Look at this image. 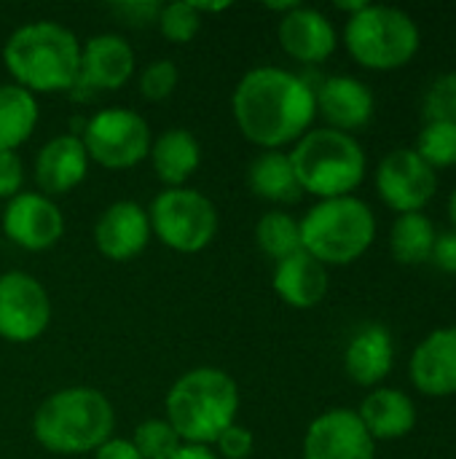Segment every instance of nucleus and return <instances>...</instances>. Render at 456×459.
Listing matches in <instances>:
<instances>
[{
  "mask_svg": "<svg viewBox=\"0 0 456 459\" xmlns=\"http://www.w3.org/2000/svg\"><path fill=\"white\" fill-rule=\"evenodd\" d=\"M89 172V153L75 134L51 137L35 156V183L43 196L70 194Z\"/></svg>",
  "mask_w": 456,
  "mask_h": 459,
  "instance_id": "obj_20",
  "label": "nucleus"
},
{
  "mask_svg": "<svg viewBox=\"0 0 456 459\" xmlns=\"http://www.w3.org/2000/svg\"><path fill=\"white\" fill-rule=\"evenodd\" d=\"M435 237H438V229L425 212L398 215L390 229V253L403 266L430 264Z\"/></svg>",
  "mask_w": 456,
  "mask_h": 459,
  "instance_id": "obj_26",
  "label": "nucleus"
},
{
  "mask_svg": "<svg viewBox=\"0 0 456 459\" xmlns=\"http://www.w3.org/2000/svg\"><path fill=\"white\" fill-rule=\"evenodd\" d=\"M81 143L89 161L105 169H132L151 153V126L129 108H105L86 121Z\"/></svg>",
  "mask_w": 456,
  "mask_h": 459,
  "instance_id": "obj_9",
  "label": "nucleus"
},
{
  "mask_svg": "<svg viewBox=\"0 0 456 459\" xmlns=\"http://www.w3.org/2000/svg\"><path fill=\"white\" fill-rule=\"evenodd\" d=\"M191 3H194V8L199 11V16H202V13H220V11L231 8V3H196V0H191Z\"/></svg>",
  "mask_w": 456,
  "mask_h": 459,
  "instance_id": "obj_40",
  "label": "nucleus"
},
{
  "mask_svg": "<svg viewBox=\"0 0 456 459\" xmlns=\"http://www.w3.org/2000/svg\"><path fill=\"white\" fill-rule=\"evenodd\" d=\"M116 430L110 398L94 387H65L51 393L32 417L35 441L62 457L94 455Z\"/></svg>",
  "mask_w": 456,
  "mask_h": 459,
  "instance_id": "obj_2",
  "label": "nucleus"
},
{
  "mask_svg": "<svg viewBox=\"0 0 456 459\" xmlns=\"http://www.w3.org/2000/svg\"><path fill=\"white\" fill-rule=\"evenodd\" d=\"M446 210H449V221H452V229L456 231V188L452 191V196H449V204H446Z\"/></svg>",
  "mask_w": 456,
  "mask_h": 459,
  "instance_id": "obj_41",
  "label": "nucleus"
},
{
  "mask_svg": "<svg viewBox=\"0 0 456 459\" xmlns=\"http://www.w3.org/2000/svg\"><path fill=\"white\" fill-rule=\"evenodd\" d=\"M414 151L427 161L435 172L456 167V124L427 121L417 137Z\"/></svg>",
  "mask_w": 456,
  "mask_h": 459,
  "instance_id": "obj_28",
  "label": "nucleus"
},
{
  "mask_svg": "<svg viewBox=\"0 0 456 459\" xmlns=\"http://www.w3.org/2000/svg\"><path fill=\"white\" fill-rule=\"evenodd\" d=\"M51 323V299L40 280L11 269L0 274V339L27 344L46 333Z\"/></svg>",
  "mask_w": 456,
  "mask_h": 459,
  "instance_id": "obj_11",
  "label": "nucleus"
},
{
  "mask_svg": "<svg viewBox=\"0 0 456 459\" xmlns=\"http://www.w3.org/2000/svg\"><path fill=\"white\" fill-rule=\"evenodd\" d=\"M242 406L239 385L231 374L199 366L185 371L164 398V420L183 444L212 446L218 436L237 422Z\"/></svg>",
  "mask_w": 456,
  "mask_h": 459,
  "instance_id": "obj_4",
  "label": "nucleus"
},
{
  "mask_svg": "<svg viewBox=\"0 0 456 459\" xmlns=\"http://www.w3.org/2000/svg\"><path fill=\"white\" fill-rule=\"evenodd\" d=\"M3 62L30 94H59L78 83L81 40L59 22H30L11 32Z\"/></svg>",
  "mask_w": 456,
  "mask_h": 459,
  "instance_id": "obj_3",
  "label": "nucleus"
},
{
  "mask_svg": "<svg viewBox=\"0 0 456 459\" xmlns=\"http://www.w3.org/2000/svg\"><path fill=\"white\" fill-rule=\"evenodd\" d=\"M239 132L263 151L296 145L314 124V86L293 70L261 65L247 70L231 94Z\"/></svg>",
  "mask_w": 456,
  "mask_h": 459,
  "instance_id": "obj_1",
  "label": "nucleus"
},
{
  "mask_svg": "<svg viewBox=\"0 0 456 459\" xmlns=\"http://www.w3.org/2000/svg\"><path fill=\"white\" fill-rule=\"evenodd\" d=\"M304 459H376V441L355 409H328L304 433Z\"/></svg>",
  "mask_w": 456,
  "mask_h": 459,
  "instance_id": "obj_12",
  "label": "nucleus"
},
{
  "mask_svg": "<svg viewBox=\"0 0 456 459\" xmlns=\"http://www.w3.org/2000/svg\"><path fill=\"white\" fill-rule=\"evenodd\" d=\"M38 100L16 83H0V151H19L38 126Z\"/></svg>",
  "mask_w": 456,
  "mask_h": 459,
  "instance_id": "obj_25",
  "label": "nucleus"
},
{
  "mask_svg": "<svg viewBox=\"0 0 456 459\" xmlns=\"http://www.w3.org/2000/svg\"><path fill=\"white\" fill-rule=\"evenodd\" d=\"M277 40L290 59L301 65H320L333 56L339 46V32L323 11L298 3L280 19Z\"/></svg>",
  "mask_w": 456,
  "mask_h": 459,
  "instance_id": "obj_17",
  "label": "nucleus"
},
{
  "mask_svg": "<svg viewBox=\"0 0 456 459\" xmlns=\"http://www.w3.org/2000/svg\"><path fill=\"white\" fill-rule=\"evenodd\" d=\"M172 459H220L212 446H199V444H183Z\"/></svg>",
  "mask_w": 456,
  "mask_h": 459,
  "instance_id": "obj_38",
  "label": "nucleus"
},
{
  "mask_svg": "<svg viewBox=\"0 0 456 459\" xmlns=\"http://www.w3.org/2000/svg\"><path fill=\"white\" fill-rule=\"evenodd\" d=\"M422 116L427 121L456 124V73H441L430 81L422 97Z\"/></svg>",
  "mask_w": 456,
  "mask_h": 459,
  "instance_id": "obj_31",
  "label": "nucleus"
},
{
  "mask_svg": "<svg viewBox=\"0 0 456 459\" xmlns=\"http://www.w3.org/2000/svg\"><path fill=\"white\" fill-rule=\"evenodd\" d=\"M344 46L360 67L390 73L414 62L422 48V30L403 8L368 3L347 19Z\"/></svg>",
  "mask_w": 456,
  "mask_h": 459,
  "instance_id": "obj_7",
  "label": "nucleus"
},
{
  "mask_svg": "<svg viewBox=\"0 0 456 459\" xmlns=\"http://www.w3.org/2000/svg\"><path fill=\"white\" fill-rule=\"evenodd\" d=\"M159 32L172 40V43H191L196 38V32L202 30V16L194 8V3L185 0H175L159 8Z\"/></svg>",
  "mask_w": 456,
  "mask_h": 459,
  "instance_id": "obj_30",
  "label": "nucleus"
},
{
  "mask_svg": "<svg viewBox=\"0 0 456 459\" xmlns=\"http://www.w3.org/2000/svg\"><path fill=\"white\" fill-rule=\"evenodd\" d=\"M153 237L175 253H199L218 234V207L196 188H164L148 207Z\"/></svg>",
  "mask_w": 456,
  "mask_h": 459,
  "instance_id": "obj_8",
  "label": "nucleus"
},
{
  "mask_svg": "<svg viewBox=\"0 0 456 459\" xmlns=\"http://www.w3.org/2000/svg\"><path fill=\"white\" fill-rule=\"evenodd\" d=\"M159 8H161V3H142V0H132V3H118V5H113V11H116L126 24H132V27L156 24Z\"/></svg>",
  "mask_w": 456,
  "mask_h": 459,
  "instance_id": "obj_35",
  "label": "nucleus"
},
{
  "mask_svg": "<svg viewBox=\"0 0 456 459\" xmlns=\"http://www.w3.org/2000/svg\"><path fill=\"white\" fill-rule=\"evenodd\" d=\"M430 264L446 274H454L456 277V231H438L435 237V247H433V255H430Z\"/></svg>",
  "mask_w": 456,
  "mask_h": 459,
  "instance_id": "obj_36",
  "label": "nucleus"
},
{
  "mask_svg": "<svg viewBox=\"0 0 456 459\" xmlns=\"http://www.w3.org/2000/svg\"><path fill=\"white\" fill-rule=\"evenodd\" d=\"M94 459H142L129 438H108L97 452Z\"/></svg>",
  "mask_w": 456,
  "mask_h": 459,
  "instance_id": "obj_37",
  "label": "nucleus"
},
{
  "mask_svg": "<svg viewBox=\"0 0 456 459\" xmlns=\"http://www.w3.org/2000/svg\"><path fill=\"white\" fill-rule=\"evenodd\" d=\"M212 446H215V455L220 459H247L255 449V436L250 428L234 422L231 428H226L218 436V441Z\"/></svg>",
  "mask_w": 456,
  "mask_h": 459,
  "instance_id": "obj_33",
  "label": "nucleus"
},
{
  "mask_svg": "<svg viewBox=\"0 0 456 459\" xmlns=\"http://www.w3.org/2000/svg\"><path fill=\"white\" fill-rule=\"evenodd\" d=\"M247 183L255 196L274 204H296L304 196L288 151H261L247 169Z\"/></svg>",
  "mask_w": 456,
  "mask_h": 459,
  "instance_id": "obj_24",
  "label": "nucleus"
},
{
  "mask_svg": "<svg viewBox=\"0 0 456 459\" xmlns=\"http://www.w3.org/2000/svg\"><path fill=\"white\" fill-rule=\"evenodd\" d=\"M411 385L427 398L456 395V325L427 333L409 360Z\"/></svg>",
  "mask_w": 456,
  "mask_h": 459,
  "instance_id": "obj_16",
  "label": "nucleus"
},
{
  "mask_svg": "<svg viewBox=\"0 0 456 459\" xmlns=\"http://www.w3.org/2000/svg\"><path fill=\"white\" fill-rule=\"evenodd\" d=\"M24 188V161L16 151H0V199H13Z\"/></svg>",
  "mask_w": 456,
  "mask_h": 459,
  "instance_id": "obj_34",
  "label": "nucleus"
},
{
  "mask_svg": "<svg viewBox=\"0 0 456 459\" xmlns=\"http://www.w3.org/2000/svg\"><path fill=\"white\" fill-rule=\"evenodd\" d=\"M333 5H336L339 11H344L347 19H349V16H355L357 11H363V8L368 5V0H336Z\"/></svg>",
  "mask_w": 456,
  "mask_h": 459,
  "instance_id": "obj_39",
  "label": "nucleus"
},
{
  "mask_svg": "<svg viewBox=\"0 0 456 459\" xmlns=\"http://www.w3.org/2000/svg\"><path fill=\"white\" fill-rule=\"evenodd\" d=\"M301 226V250L323 266H349L360 261L376 239V215L360 196L314 202Z\"/></svg>",
  "mask_w": 456,
  "mask_h": 459,
  "instance_id": "obj_6",
  "label": "nucleus"
},
{
  "mask_svg": "<svg viewBox=\"0 0 456 459\" xmlns=\"http://www.w3.org/2000/svg\"><path fill=\"white\" fill-rule=\"evenodd\" d=\"M290 153L298 186L320 199L355 196L368 172V156L355 134L339 129H309Z\"/></svg>",
  "mask_w": 456,
  "mask_h": 459,
  "instance_id": "obj_5",
  "label": "nucleus"
},
{
  "mask_svg": "<svg viewBox=\"0 0 456 459\" xmlns=\"http://www.w3.org/2000/svg\"><path fill=\"white\" fill-rule=\"evenodd\" d=\"M255 242L274 264L301 250V226L285 210H269L255 223Z\"/></svg>",
  "mask_w": 456,
  "mask_h": 459,
  "instance_id": "obj_27",
  "label": "nucleus"
},
{
  "mask_svg": "<svg viewBox=\"0 0 456 459\" xmlns=\"http://www.w3.org/2000/svg\"><path fill=\"white\" fill-rule=\"evenodd\" d=\"M134 449L142 455V459H172L175 452L183 446L180 436L167 420H145L134 428L132 438Z\"/></svg>",
  "mask_w": 456,
  "mask_h": 459,
  "instance_id": "obj_29",
  "label": "nucleus"
},
{
  "mask_svg": "<svg viewBox=\"0 0 456 459\" xmlns=\"http://www.w3.org/2000/svg\"><path fill=\"white\" fill-rule=\"evenodd\" d=\"M271 288L288 307L314 309L317 304H323V299L328 296V288H331L328 266L314 261L309 253L298 250L274 264Z\"/></svg>",
  "mask_w": 456,
  "mask_h": 459,
  "instance_id": "obj_22",
  "label": "nucleus"
},
{
  "mask_svg": "<svg viewBox=\"0 0 456 459\" xmlns=\"http://www.w3.org/2000/svg\"><path fill=\"white\" fill-rule=\"evenodd\" d=\"M3 234L22 250L40 253L54 247L65 234V215L54 199L40 191H22L5 202Z\"/></svg>",
  "mask_w": 456,
  "mask_h": 459,
  "instance_id": "obj_13",
  "label": "nucleus"
},
{
  "mask_svg": "<svg viewBox=\"0 0 456 459\" xmlns=\"http://www.w3.org/2000/svg\"><path fill=\"white\" fill-rule=\"evenodd\" d=\"M371 438L379 441H398L414 433L419 422V409L414 398L395 387H376L371 390L360 409H355Z\"/></svg>",
  "mask_w": 456,
  "mask_h": 459,
  "instance_id": "obj_21",
  "label": "nucleus"
},
{
  "mask_svg": "<svg viewBox=\"0 0 456 459\" xmlns=\"http://www.w3.org/2000/svg\"><path fill=\"white\" fill-rule=\"evenodd\" d=\"M151 237H153V231H151L148 210L140 207L137 202H126V199L105 207L94 226L97 250L116 264H126V261L137 258L148 247Z\"/></svg>",
  "mask_w": 456,
  "mask_h": 459,
  "instance_id": "obj_15",
  "label": "nucleus"
},
{
  "mask_svg": "<svg viewBox=\"0 0 456 459\" xmlns=\"http://www.w3.org/2000/svg\"><path fill=\"white\" fill-rule=\"evenodd\" d=\"M148 159L153 164L156 178L167 188H180L199 169V164H202V145H199L196 134H191L188 129L172 126V129H164L151 143Z\"/></svg>",
  "mask_w": 456,
  "mask_h": 459,
  "instance_id": "obj_23",
  "label": "nucleus"
},
{
  "mask_svg": "<svg viewBox=\"0 0 456 459\" xmlns=\"http://www.w3.org/2000/svg\"><path fill=\"white\" fill-rule=\"evenodd\" d=\"M379 199L398 215L425 212L438 194V172L414 148H392L374 175Z\"/></svg>",
  "mask_w": 456,
  "mask_h": 459,
  "instance_id": "obj_10",
  "label": "nucleus"
},
{
  "mask_svg": "<svg viewBox=\"0 0 456 459\" xmlns=\"http://www.w3.org/2000/svg\"><path fill=\"white\" fill-rule=\"evenodd\" d=\"M134 48L124 35L99 32L81 43V62H78V83L116 91L129 83L134 75Z\"/></svg>",
  "mask_w": 456,
  "mask_h": 459,
  "instance_id": "obj_18",
  "label": "nucleus"
},
{
  "mask_svg": "<svg viewBox=\"0 0 456 459\" xmlns=\"http://www.w3.org/2000/svg\"><path fill=\"white\" fill-rule=\"evenodd\" d=\"M177 81H180V73L172 59H153L140 73V94L151 102H161L172 97V91L177 89Z\"/></svg>",
  "mask_w": 456,
  "mask_h": 459,
  "instance_id": "obj_32",
  "label": "nucleus"
},
{
  "mask_svg": "<svg viewBox=\"0 0 456 459\" xmlns=\"http://www.w3.org/2000/svg\"><path fill=\"white\" fill-rule=\"evenodd\" d=\"M395 366V339L384 323H363L344 350V371L360 385L376 390Z\"/></svg>",
  "mask_w": 456,
  "mask_h": 459,
  "instance_id": "obj_19",
  "label": "nucleus"
},
{
  "mask_svg": "<svg viewBox=\"0 0 456 459\" xmlns=\"http://www.w3.org/2000/svg\"><path fill=\"white\" fill-rule=\"evenodd\" d=\"M317 116L325 118L328 129H339L347 134L360 132L374 121L376 97L371 86L355 75H331L314 89Z\"/></svg>",
  "mask_w": 456,
  "mask_h": 459,
  "instance_id": "obj_14",
  "label": "nucleus"
}]
</instances>
